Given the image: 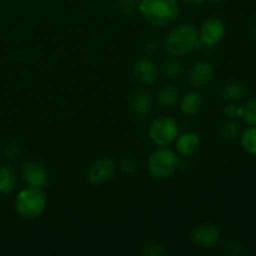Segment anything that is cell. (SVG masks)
I'll use <instances>...</instances> for the list:
<instances>
[{"mask_svg":"<svg viewBox=\"0 0 256 256\" xmlns=\"http://www.w3.org/2000/svg\"><path fill=\"white\" fill-rule=\"evenodd\" d=\"M142 252H144L145 255H149V256H162L166 254L165 250H162V248L156 244L145 245L144 249H142Z\"/></svg>","mask_w":256,"mask_h":256,"instance_id":"obj_23","label":"cell"},{"mask_svg":"<svg viewBox=\"0 0 256 256\" xmlns=\"http://www.w3.org/2000/svg\"><path fill=\"white\" fill-rule=\"evenodd\" d=\"M242 116L246 124L256 126V98L245 104V106L242 108Z\"/></svg>","mask_w":256,"mask_h":256,"instance_id":"obj_19","label":"cell"},{"mask_svg":"<svg viewBox=\"0 0 256 256\" xmlns=\"http://www.w3.org/2000/svg\"><path fill=\"white\" fill-rule=\"evenodd\" d=\"M182 2H198L200 0H182Z\"/></svg>","mask_w":256,"mask_h":256,"instance_id":"obj_28","label":"cell"},{"mask_svg":"<svg viewBox=\"0 0 256 256\" xmlns=\"http://www.w3.org/2000/svg\"><path fill=\"white\" fill-rule=\"evenodd\" d=\"M139 9L144 19L154 26H165L174 22L179 14L175 0H142Z\"/></svg>","mask_w":256,"mask_h":256,"instance_id":"obj_1","label":"cell"},{"mask_svg":"<svg viewBox=\"0 0 256 256\" xmlns=\"http://www.w3.org/2000/svg\"><path fill=\"white\" fill-rule=\"evenodd\" d=\"M210 2H222V0H210Z\"/></svg>","mask_w":256,"mask_h":256,"instance_id":"obj_29","label":"cell"},{"mask_svg":"<svg viewBox=\"0 0 256 256\" xmlns=\"http://www.w3.org/2000/svg\"><path fill=\"white\" fill-rule=\"evenodd\" d=\"M150 139L158 146H168L175 142L178 136V124L174 119L168 116L159 118L150 125Z\"/></svg>","mask_w":256,"mask_h":256,"instance_id":"obj_5","label":"cell"},{"mask_svg":"<svg viewBox=\"0 0 256 256\" xmlns=\"http://www.w3.org/2000/svg\"><path fill=\"white\" fill-rule=\"evenodd\" d=\"M134 74L142 84H154L158 78V69L150 60H140L135 64Z\"/></svg>","mask_w":256,"mask_h":256,"instance_id":"obj_11","label":"cell"},{"mask_svg":"<svg viewBox=\"0 0 256 256\" xmlns=\"http://www.w3.org/2000/svg\"><path fill=\"white\" fill-rule=\"evenodd\" d=\"M178 99H179V90L172 85H166L164 89L160 90L159 95H158V102L164 108L174 106L178 102Z\"/></svg>","mask_w":256,"mask_h":256,"instance_id":"obj_17","label":"cell"},{"mask_svg":"<svg viewBox=\"0 0 256 256\" xmlns=\"http://www.w3.org/2000/svg\"><path fill=\"white\" fill-rule=\"evenodd\" d=\"M179 166L176 154L169 149H159L150 156V172L156 179H166Z\"/></svg>","mask_w":256,"mask_h":256,"instance_id":"obj_4","label":"cell"},{"mask_svg":"<svg viewBox=\"0 0 256 256\" xmlns=\"http://www.w3.org/2000/svg\"><path fill=\"white\" fill-rule=\"evenodd\" d=\"M16 185V175L9 166H0V192H10Z\"/></svg>","mask_w":256,"mask_h":256,"instance_id":"obj_16","label":"cell"},{"mask_svg":"<svg viewBox=\"0 0 256 256\" xmlns=\"http://www.w3.org/2000/svg\"><path fill=\"white\" fill-rule=\"evenodd\" d=\"M162 72L169 78H178L182 72V66H180L179 62L170 59L162 64Z\"/></svg>","mask_w":256,"mask_h":256,"instance_id":"obj_21","label":"cell"},{"mask_svg":"<svg viewBox=\"0 0 256 256\" xmlns=\"http://www.w3.org/2000/svg\"><path fill=\"white\" fill-rule=\"evenodd\" d=\"M239 132H240V125L238 124L234 119H232L230 122H225V124L222 125V138L224 140L230 142V140H234L235 138L239 135Z\"/></svg>","mask_w":256,"mask_h":256,"instance_id":"obj_20","label":"cell"},{"mask_svg":"<svg viewBox=\"0 0 256 256\" xmlns=\"http://www.w3.org/2000/svg\"><path fill=\"white\" fill-rule=\"evenodd\" d=\"M214 75V69L210 62H199L192 65L189 72V82L195 88H204L209 84Z\"/></svg>","mask_w":256,"mask_h":256,"instance_id":"obj_10","label":"cell"},{"mask_svg":"<svg viewBox=\"0 0 256 256\" xmlns=\"http://www.w3.org/2000/svg\"><path fill=\"white\" fill-rule=\"evenodd\" d=\"M46 198L40 188H28L22 190L16 198V210L22 218L34 219L45 209Z\"/></svg>","mask_w":256,"mask_h":256,"instance_id":"obj_3","label":"cell"},{"mask_svg":"<svg viewBox=\"0 0 256 256\" xmlns=\"http://www.w3.org/2000/svg\"><path fill=\"white\" fill-rule=\"evenodd\" d=\"M114 162L110 159H102L94 162L88 172V179L94 184H102L114 175Z\"/></svg>","mask_w":256,"mask_h":256,"instance_id":"obj_9","label":"cell"},{"mask_svg":"<svg viewBox=\"0 0 256 256\" xmlns=\"http://www.w3.org/2000/svg\"><path fill=\"white\" fill-rule=\"evenodd\" d=\"M202 106V100L196 92H189L182 100V112L186 115H195Z\"/></svg>","mask_w":256,"mask_h":256,"instance_id":"obj_15","label":"cell"},{"mask_svg":"<svg viewBox=\"0 0 256 256\" xmlns=\"http://www.w3.org/2000/svg\"><path fill=\"white\" fill-rule=\"evenodd\" d=\"M192 240L202 248H214L220 240V232L212 224L200 225L192 232Z\"/></svg>","mask_w":256,"mask_h":256,"instance_id":"obj_8","label":"cell"},{"mask_svg":"<svg viewBox=\"0 0 256 256\" xmlns=\"http://www.w3.org/2000/svg\"><path fill=\"white\" fill-rule=\"evenodd\" d=\"M22 175L30 186L42 188L48 182V172L42 164L36 162H26L22 166Z\"/></svg>","mask_w":256,"mask_h":256,"instance_id":"obj_7","label":"cell"},{"mask_svg":"<svg viewBox=\"0 0 256 256\" xmlns=\"http://www.w3.org/2000/svg\"><path fill=\"white\" fill-rule=\"evenodd\" d=\"M18 154H19V148H18L16 144L14 145H9V146L6 148V158H10V159H14V158L18 156Z\"/></svg>","mask_w":256,"mask_h":256,"instance_id":"obj_26","label":"cell"},{"mask_svg":"<svg viewBox=\"0 0 256 256\" xmlns=\"http://www.w3.org/2000/svg\"><path fill=\"white\" fill-rule=\"evenodd\" d=\"M199 34L192 25H182L169 32L165 39V49L172 55H182L200 46Z\"/></svg>","mask_w":256,"mask_h":256,"instance_id":"obj_2","label":"cell"},{"mask_svg":"<svg viewBox=\"0 0 256 256\" xmlns=\"http://www.w3.org/2000/svg\"><path fill=\"white\" fill-rule=\"evenodd\" d=\"M200 146V140L196 134L185 132L176 140V149L182 155H192L198 152Z\"/></svg>","mask_w":256,"mask_h":256,"instance_id":"obj_13","label":"cell"},{"mask_svg":"<svg viewBox=\"0 0 256 256\" xmlns=\"http://www.w3.org/2000/svg\"><path fill=\"white\" fill-rule=\"evenodd\" d=\"M122 172H125V174L128 175H132L136 172V164H135V162L132 159H129V158H126V159L122 160Z\"/></svg>","mask_w":256,"mask_h":256,"instance_id":"obj_24","label":"cell"},{"mask_svg":"<svg viewBox=\"0 0 256 256\" xmlns=\"http://www.w3.org/2000/svg\"><path fill=\"white\" fill-rule=\"evenodd\" d=\"M116 6L125 14H132L136 10L138 2L136 0H118Z\"/></svg>","mask_w":256,"mask_h":256,"instance_id":"obj_22","label":"cell"},{"mask_svg":"<svg viewBox=\"0 0 256 256\" xmlns=\"http://www.w3.org/2000/svg\"><path fill=\"white\" fill-rule=\"evenodd\" d=\"M152 94L149 92H145V90L135 92L132 98V102H130L132 110L138 116H145L152 109Z\"/></svg>","mask_w":256,"mask_h":256,"instance_id":"obj_12","label":"cell"},{"mask_svg":"<svg viewBox=\"0 0 256 256\" xmlns=\"http://www.w3.org/2000/svg\"><path fill=\"white\" fill-rule=\"evenodd\" d=\"M242 144L249 154L256 155V128L245 130L242 138Z\"/></svg>","mask_w":256,"mask_h":256,"instance_id":"obj_18","label":"cell"},{"mask_svg":"<svg viewBox=\"0 0 256 256\" xmlns=\"http://www.w3.org/2000/svg\"><path fill=\"white\" fill-rule=\"evenodd\" d=\"M225 35V25L218 18H212V19L206 20L202 24V30H200V40L202 42L206 45H215L224 38Z\"/></svg>","mask_w":256,"mask_h":256,"instance_id":"obj_6","label":"cell"},{"mask_svg":"<svg viewBox=\"0 0 256 256\" xmlns=\"http://www.w3.org/2000/svg\"><path fill=\"white\" fill-rule=\"evenodd\" d=\"M246 94V86L240 82H232L224 86L222 92V96L229 102H238L242 99Z\"/></svg>","mask_w":256,"mask_h":256,"instance_id":"obj_14","label":"cell"},{"mask_svg":"<svg viewBox=\"0 0 256 256\" xmlns=\"http://www.w3.org/2000/svg\"><path fill=\"white\" fill-rule=\"evenodd\" d=\"M242 109H240L236 105H229V106L225 109V114H226V116L230 118V119H235V118L238 116H242Z\"/></svg>","mask_w":256,"mask_h":256,"instance_id":"obj_25","label":"cell"},{"mask_svg":"<svg viewBox=\"0 0 256 256\" xmlns=\"http://www.w3.org/2000/svg\"><path fill=\"white\" fill-rule=\"evenodd\" d=\"M252 38L256 40V24H255V26L252 28Z\"/></svg>","mask_w":256,"mask_h":256,"instance_id":"obj_27","label":"cell"}]
</instances>
